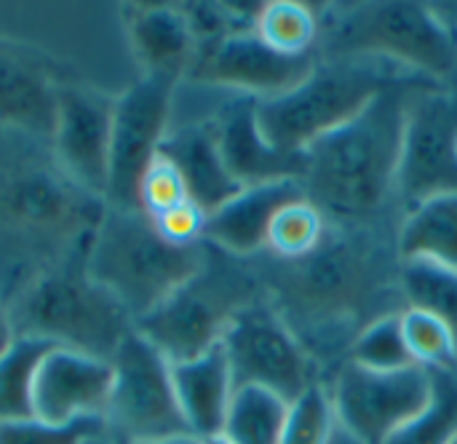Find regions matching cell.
I'll return each instance as SVG.
<instances>
[{
  "mask_svg": "<svg viewBox=\"0 0 457 444\" xmlns=\"http://www.w3.org/2000/svg\"><path fill=\"white\" fill-rule=\"evenodd\" d=\"M324 383L337 429L356 444H383L431 397V370L418 364L378 373L345 359Z\"/></svg>",
  "mask_w": 457,
  "mask_h": 444,
  "instance_id": "cell-11",
  "label": "cell"
},
{
  "mask_svg": "<svg viewBox=\"0 0 457 444\" xmlns=\"http://www.w3.org/2000/svg\"><path fill=\"white\" fill-rule=\"evenodd\" d=\"M257 102L260 99L254 96L217 88L214 105L206 115L230 177L241 188L276 180H300L303 155L281 153L265 139L257 121Z\"/></svg>",
  "mask_w": 457,
  "mask_h": 444,
  "instance_id": "cell-17",
  "label": "cell"
},
{
  "mask_svg": "<svg viewBox=\"0 0 457 444\" xmlns=\"http://www.w3.org/2000/svg\"><path fill=\"white\" fill-rule=\"evenodd\" d=\"M337 437V418L327 383H313L295 397L287 410L281 444H332Z\"/></svg>",
  "mask_w": 457,
  "mask_h": 444,
  "instance_id": "cell-31",
  "label": "cell"
},
{
  "mask_svg": "<svg viewBox=\"0 0 457 444\" xmlns=\"http://www.w3.org/2000/svg\"><path fill=\"white\" fill-rule=\"evenodd\" d=\"M407 80L426 78L375 59L316 56L305 80L273 99L257 102V121L276 150L303 155L313 142L356 118L378 94Z\"/></svg>",
  "mask_w": 457,
  "mask_h": 444,
  "instance_id": "cell-7",
  "label": "cell"
},
{
  "mask_svg": "<svg viewBox=\"0 0 457 444\" xmlns=\"http://www.w3.org/2000/svg\"><path fill=\"white\" fill-rule=\"evenodd\" d=\"M303 196L305 193L300 180H276L241 188L228 204L206 214L204 241L228 255L252 260L260 252H265L268 225L273 214L284 204L297 201Z\"/></svg>",
  "mask_w": 457,
  "mask_h": 444,
  "instance_id": "cell-19",
  "label": "cell"
},
{
  "mask_svg": "<svg viewBox=\"0 0 457 444\" xmlns=\"http://www.w3.org/2000/svg\"><path fill=\"white\" fill-rule=\"evenodd\" d=\"M96 437H104V421H75L67 426H54L29 418L0 423V444H86Z\"/></svg>",
  "mask_w": 457,
  "mask_h": 444,
  "instance_id": "cell-33",
  "label": "cell"
},
{
  "mask_svg": "<svg viewBox=\"0 0 457 444\" xmlns=\"http://www.w3.org/2000/svg\"><path fill=\"white\" fill-rule=\"evenodd\" d=\"M396 228L327 225L316 249L297 260L254 257L268 303L319 364L324 381L378 319L407 308Z\"/></svg>",
  "mask_w": 457,
  "mask_h": 444,
  "instance_id": "cell-1",
  "label": "cell"
},
{
  "mask_svg": "<svg viewBox=\"0 0 457 444\" xmlns=\"http://www.w3.org/2000/svg\"><path fill=\"white\" fill-rule=\"evenodd\" d=\"M115 99L67 80L56 96V121L51 150L59 169L83 190L107 201L110 180V131Z\"/></svg>",
  "mask_w": 457,
  "mask_h": 444,
  "instance_id": "cell-15",
  "label": "cell"
},
{
  "mask_svg": "<svg viewBox=\"0 0 457 444\" xmlns=\"http://www.w3.org/2000/svg\"><path fill=\"white\" fill-rule=\"evenodd\" d=\"M204 252V241L169 244L142 209L107 206L88 244L86 268L137 324L201 268Z\"/></svg>",
  "mask_w": 457,
  "mask_h": 444,
  "instance_id": "cell-6",
  "label": "cell"
},
{
  "mask_svg": "<svg viewBox=\"0 0 457 444\" xmlns=\"http://www.w3.org/2000/svg\"><path fill=\"white\" fill-rule=\"evenodd\" d=\"M289 402L260 386L233 391L222 437L233 444H281Z\"/></svg>",
  "mask_w": 457,
  "mask_h": 444,
  "instance_id": "cell-24",
  "label": "cell"
},
{
  "mask_svg": "<svg viewBox=\"0 0 457 444\" xmlns=\"http://www.w3.org/2000/svg\"><path fill=\"white\" fill-rule=\"evenodd\" d=\"M222 348L236 389L260 386L292 402L313 383H324L319 364L265 295L230 322Z\"/></svg>",
  "mask_w": 457,
  "mask_h": 444,
  "instance_id": "cell-10",
  "label": "cell"
},
{
  "mask_svg": "<svg viewBox=\"0 0 457 444\" xmlns=\"http://www.w3.org/2000/svg\"><path fill=\"white\" fill-rule=\"evenodd\" d=\"M313 62L316 56H284L273 51L257 29H238L201 46L185 80L246 94L262 102L305 80Z\"/></svg>",
  "mask_w": 457,
  "mask_h": 444,
  "instance_id": "cell-14",
  "label": "cell"
},
{
  "mask_svg": "<svg viewBox=\"0 0 457 444\" xmlns=\"http://www.w3.org/2000/svg\"><path fill=\"white\" fill-rule=\"evenodd\" d=\"M396 247L404 263L457 271V193H439L407 209Z\"/></svg>",
  "mask_w": 457,
  "mask_h": 444,
  "instance_id": "cell-23",
  "label": "cell"
},
{
  "mask_svg": "<svg viewBox=\"0 0 457 444\" xmlns=\"http://www.w3.org/2000/svg\"><path fill=\"white\" fill-rule=\"evenodd\" d=\"M112 389V364L64 346H54L35 375L32 413L43 423L104 421Z\"/></svg>",
  "mask_w": 457,
  "mask_h": 444,
  "instance_id": "cell-18",
  "label": "cell"
},
{
  "mask_svg": "<svg viewBox=\"0 0 457 444\" xmlns=\"http://www.w3.org/2000/svg\"><path fill=\"white\" fill-rule=\"evenodd\" d=\"M431 80H407L378 94L356 118L303 153V193L337 228H396L399 161L410 99Z\"/></svg>",
  "mask_w": 457,
  "mask_h": 444,
  "instance_id": "cell-2",
  "label": "cell"
},
{
  "mask_svg": "<svg viewBox=\"0 0 457 444\" xmlns=\"http://www.w3.org/2000/svg\"><path fill=\"white\" fill-rule=\"evenodd\" d=\"M327 233V220L321 212L303 196L297 201L284 204L270 225L265 239V252L278 260H297L319 247V241Z\"/></svg>",
  "mask_w": 457,
  "mask_h": 444,
  "instance_id": "cell-28",
  "label": "cell"
},
{
  "mask_svg": "<svg viewBox=\"0 0 457 444\" xmlns=\"http://www.w3.org/2000/svg\"><path fill=\"white\" fill-rule=\"evenodd\" d=\"M67 80L51 54L0 35V129L51 142L56 96Z\"/></svg>",
  "mask_w": 457,
  "mask_h": 444,
  "instance_id": "cell-16",
  "label": "cell"
},
{
  "mask_svg": "<svg viewBox=\"0 0 457 444\" xmlns=\"http://www.w3.org/2000/svg\"><path fill=\"white\" fill-rule=\"evenodd\" d=\"M187 198H190V193H187V185H185L179 169L166 155L158 153L139 180V209L147 217H158V214L179 206Z\"/></svg>",
  "mask_w": 457,
  "mask_h": 444,
  "instance_id": "cell-34",
  "label": "cell"
},
{
  "mask_svg": "<svg viewBox=\"0 0 457 444\" xmlns=\"http://www.w3.org/2000/svg\"><path fill=\"white\" fill-rule=\"evenodd\" d=\"M88 247L35 276L11 295L5 314L13 338H40L110 362L134 319L86 268Z\"/></svg>",
  "mask_w": 457,
  "mask_h": 444,
  "instance_id": "cell-5",
  "label": "cell"
},
{
  "mask_svg": "<svg viewBox=\"0 0 457 444\" xmlns=\"http://www.w3.org/2000/svg\"><path fill=\"white\" fill-rule=\"evenodd\" d=\"M457 440V370H431V397L383 444H453Z\"/></svg>",
  "mask_w": 457,
  "mask_h": 444,
  "instance_id": "cell-26",
  "label": "cell"
},
{
  "mask_svg": "<svg viewBox=\"0 0 457 444\" xmlns=\"http://www.w3.org/2000/svg\"><path fill=\"white\" fill-rule=\"evenodd\" d=\"M195 444H233V442H228L222 434H217V437H206V440H198Z\"/></svg>",
  "mask_w": 457,
  "mask_h": 444,
  "instance_id": "cell-38",
  "label": "cell"
},
{
  "mask_svg": "<svg viewBox=\"0 0 457 444\" xmlns=\"http://www.w3.org/2000/svg\"><path fill=\"white\" fill-rule=\"evenodd\" d=\"M206 115L169 121V131L158 153L179 169L190 201L212 214L214 209L228 204L241 190V185L230 177Z\"/></svg>",
  "mask_w": 457,
  "mask_h": 444,
  "instance_id": "cell-20",
  "label": "cell"
},
{
  "mask_svg": "<svg viewBox=\"0 0 457 444\" xmlns=\"http://www.w3.org/2000/svg\"><path fill=\"white\" fill-rule=\"evenodd\" d=\"M155 230L174 247H195L204 241V230H206V212L195 204V201H182L179 206L150 217Z\"/></svg>",
  "mask_w": 457,
  "mask_h": 444,
  "instance_id": "cell-35",
  "label": "cell"
},
{
  "mask_svg": "<svg viewBox=\"0 0 457 444\" xmlns=\"http://www.w3.org/2000/svg\"><path fill=\"white\" fill-rule=\"evenodd\" d=\"M179 83L182 80L169 75H142L115 96L107 206L139 209V180L169 131L171 102Z\"/></svg>",
  "mask_w": 457,
  "mask_h": 444,
  "instance_id": "cell-13",
  "label": "cell"
},
{
  "mask_svg": "<svg viewBox=\"0 0 457 444\" xmlns=\"http://www.w3.org/2000/svg\"><path fill=\"white\" fill-rule=\"evenodd\" d=\"M126 35L142 75L187 78L198 40L182 5H134L126 11Z\"/></svg>",
  "mask_w": 457,
  "mask_h": 444,
  "instance_id": "cell-21",
  "label": "cell"
},
{
  "mask_svg": "<svg viewBox=\"0 0 457 444\" xmlns=\"http://www.w3.org/2000/svg\"><path fill=\"white\" fill-rule=\"evenodd\" d=\"M439 193H457V80L431 83L412 94L402 139V209Z\"/></svg>",
  "mask_w": 457,
  "mask_h": 444,
  "instance_id": "cell-12",
  "label": "cell"
},
{
  "mask_svg": "<svg viewBox=\"0 0 457 444\" xmlns=\"http://www.w3.org/2000/svg\"><path fill=\"white\" fill-rule=\"evenodd\" d=\"M262 295L254 257L244 260L206 244L201 268L134 330L171 364L187 362L220 346L230 322Z\"/></svg>",
  "mask_w": 457,
  "mask_h": 444,
  "instance_id": "cell-8",
  "label": "cell"
},
{
  "mask_svg": "<svg viewBox=\"0 0 457 444\" xmlns=\"http://www.w3.org/2000/svg\"><path fill=\"white\" fill-rule=\"evenodd\" d=\"M453 444H457V440H455V442H453Z\"/></svg>",
  "mask_w": 457,
  "mask_h": 444,
  "instance_id": "cell-39",
  "label": "cell"
},
{
  "mask_svg": "<svg viewBox=\"0 0 457 444\" xmlns=\"http://www.w3.org/2000/svg\"><path fill=\"white\" fill-rule=\"evenodd\" d=\"M402 332L410 356L426 370H457V340L453 330L431 311L407 306L402 311Z\"/></svg>",
  "mask_w": 457,
  "mask_h": 444,
  "instance_id": "cell-29",
  "label": "cell"
},
{
  "mask_svg": "<svg viewBox=\"0 0 457 444\" xmlns=\"http://www.w3.org/2000/svg\"><path fill=\"white\" fill-rule=\"evenodd\" d=\"M257 35L284 56H316L319 16L313 5L297 0H270L260 5Z\"/></svg>",
  "mask_w": 457,
  "mask_h": 444,
  "instance_id": "cell-27",
  "label": "cell"
},
{
  "mask_svg": "<svg viewBox=\"0 0 457 444\" xmlns=\"http://www.w3.org/2000/svg\"><path fill=\"white\" fill-rule=\"evenodd\" d=\"M195 437H182V440H163V442H142V444H195ZM86 444H110L104 437H96V440H88Z\"/></svg>",
  "mask_w": 457,
  "mask_h": 444,
  "instance_id": "cell-37",
  "label": "cell"
},
{
  "mask_svg": "<svg viewBox=\"0 0 457 444\" xmlns=\"http://www.w3.org/2000/svg\"><path fill=\"white\" fill-rule=\"evenodd\" d=\"M104 212L107 201L78 188L56 158L27 142L8 147L0 158V271L21 289L32 281L29 265L40 276L88 247Z\"/></svg>",
  "mask_w": 457,
  "mask_h": 444,
  "instance_id": "cell-3",
  "label": "cell"
},
{
  "mask_svg": "<svg viewBox=\"0 0 457 444\" xmlns=\"http://www.w3.org/2000/svg\"><path fill=\"white\" fill-rule=\"evenodd\" d=\"M51 348L54 346L40 338H13V343L0 354V423L35 418V375Z\"/></svg>",
  "mask_w": 457,
  "mask_h": 444,
  "instance_id": "cell-25",
  "label": "cell"
},
{
  "mask_svg": "<svg viewBox=\"0 0 457 444\" xmlns=\"http://www.w3.org/2000/svg\"><path fill=\"white\" fill-rule=\"evenodd\" d=\"M316 16L319 59H375L434 83L457 80V35L434 3H324Z\"/></svg>",
  "mask_w": 457,
  "mask_h": 444,
  "instance_id": "cell-4",
  "label": "cell"
},
{
  "mask_svg": "<svg viewBox=\"0 0 457 444\" xmlns=\"http://www.w3.org/2000/svg\"><path fill=\"white\" fill-rule=\"evenodd\" d=\"M402 314L394 316H383L378 322H372L351 346L348 362H356L367 370H378V373H394V370H404L412 367V356L402 332Z\"/></svg>",
  "mask_w": 457,
  "mask_h": 444,
  "instance_id": "cell-32",
  "label": "cell"
},
{
  "mask_svg": "<svg viewBox=\"0 0 457 444\" xmlns=\"http://www.w3.org/2000/svg\"><path fill=\"white\" fill-rule=\"evenodd\" d=\"M112 389L104 413V440L110 444L163 442L193 437L179 410L171 362L137 330L118 346Z\"/></svg>",
  "mask_w": 457,
  "mask_h": 444,
  "instance_id": "cell-9",
  "label": "cell"
},
{
  "mask_svg": "<svg viewBox=\"0 0 457 444\" xmlns=\"http://www.w3.org/2000/svg\"><path fill=\"white\" fill-rule=\"evenodd\" d=\"M13 343V330H11V322H8V314H5V306L0 300V354Z\"/></svg>",
  "mask_w": 457,
  "mask_h": 444,
  "instance_id": "cell-36",
  "label": "cell"
},
{
  "mask_svg": "<svg viewBox=\"0 0 457 444\" xmlns=\"http://www.w3.org/2000/svg\"><path fill=\"white\" fill-rule=\"evenodd\" d=\"M402 287L407 306L436 314L457 340V271L436 268L431 263H404Z\"/></svg>",
  "mask_w": 457,
  "mask_h": 444,
  "instance_id": "cell-30",
  "label": "cell"
},
{
  "mask_svg": "<svg viewBox=\"0 0 457 444\" xmlns=\"http://www.w3.org/2000/svg\"><path fill=\"white\" fill-rule=\"evenodd\" d=\"M171 381L190 434L195 440L222 434L225 415L236 391L222 343L195 359L171 364Z\"/></svg>",
  "mask_w": 457,
  "mask_h": 444,
  "instance_id": "cell-22",
  "label": "cell"
}]
</instances>
